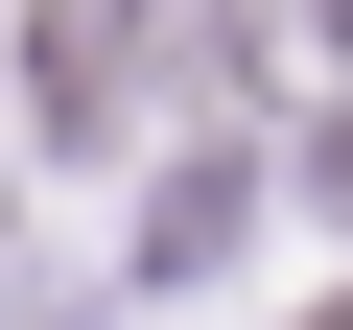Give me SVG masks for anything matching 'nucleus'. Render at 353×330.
<instances>
[{
    "label": "nucleus",
    "mask_w": 353,
    "mask_h": 330,
    "mask_svg": "<svg viewBox=\"0 0 353 330\" xmlns=\"http://www.w3.org/2000/svg\"><path fill=\"white\" fill-rule=\"evenodd\" d=\"M141 48H165V0H48L24 24V118L48 142H141Z\"/></svg>",
    "instance_id": "nucleus-1"
},
{
    "label": "nucleus",
    "mask_w": 353,
    "mask_h": 330,
    "mask_svg": "<svg viewBox=\"0 0 353 330\" xmlns=\"http://www.w3.org/2000/svg\"><path fill=\"white\" fill-rule=\"evenodd\" d=\"M306 330H353V283H330V307H306Z\"/></svg>",
    "instance_id": "nucleus-2"
}]
</instances>
